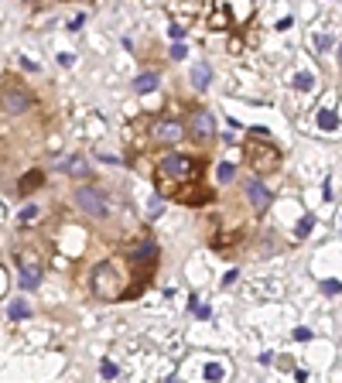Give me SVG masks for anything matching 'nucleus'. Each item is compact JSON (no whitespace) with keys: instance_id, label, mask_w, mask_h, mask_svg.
I'll return each instance as SVG.
<instances>
[{"instance_id":"obj_1","label":"nucleus","mask_w":342,"mask_h":383,"mask_svg":"<svg viewBox=\"0 0 342 383\" xmlns=\"http://www.w3.org/2000/svg\"><path fill=\"white\" fill-rule=\"evenodd\" d=\"M250 144H247V161H250V168L253 171H277V164H280V151L271 144V134L267 130H250Z\"/></svg>"},{"instance_id":"obj_2","label":"nucleus","mask_w":342,"mask_h":383,"mask_svg":"<svg viewBox=\"0 0 342 383\" xmlns=\"http://www.w3.org/2000/svg\"><path fill=\"white\" fill-rule=\"evenodd\" d=\"M157 178H161V181L188 185V181H195V178H199V164H195L192 157H185V154H171V157H164V161H161Z\"/></svg>"},{"instance_id":"obj_3","label":"nucleus","mask_w":342,"mask_h":383,"mask_svg":"<svg viewBox=\"0 0 342 383\" xmlns=\"http://www.w3.org/2000/svg\"><path fill=\"white\" fill-rule=\"evenodd\" d=\"M93 291L99 298H120L124 295V284H113V264H99L93 270Z\"/></svg>"},{"instance_id":"obj_4","label":"nucleus","mask_w":342,"mask_h":383,"mask_svg":"<svg viewBox=\"0 0 342 383\" xmlns=\"http://www.w3.org/2000/svg\"><path fill=\"white\" fill-rule=\"evenodd\" d=\"M185 137V127L178 120H154L151 123V141L154 144H178Z\"/></svg>"},{"instance_id":"obj_5","label":"nucleus","mask_w":342,"mask_h":383,"mask_svg":"<svg viewBox=\"0 0 342 383\" xmlns=\"http://www.w3.org/2000/svg\"><path fill=\"white\" fill-rule=\"evenodd\" d=\"M188 134H192L199 144H209V141H216V120H212V113H205V110H195V113H192V123H188Z\"/></svg>"},{"instance_id":"obj_6","label":"nucleus","mask_w":342,"mask_h":383,"mask_svg":"<svg viewBox=\"0 0 342 383\" xmlns=\"http://www.w3.org/2000/svg\"><path fill=\"white\" fill-rule=\"evenodd\" d=\"M75 202H79V209H82L86 216H93V219H103V216H106V199H103L99 192H93V188H79V192H75Z\"/></svg>"},{"instance_id":"obj_7","label":"nucleus","mask_w":342,"mask_h":383,"mask_svg":"<svg viewBox=\"0 0 342 383\" xmlns=\"http://www.w3.org/2000/svg\"><path fill=\"white\" fill-rule=\"evenodd\" d=\"M28 106H31V99H28L24 92H17V89H7V92H3V110H7V113H24Z\"/></svg>"},{"instance_id":"obj_8","label":"nucleus","mask_w":342,"mask_h":383,"mask_svg":"<svg viewBox=\"0 0 342 383\" xmlns=\"http://www.w3.org/2000/svg\"><path fill=\"white\" fill-rule=\"evenodd\" d=\"M247 195H250L253 209H267V206H271V192H267L260 181H247Z\"/></svg>"},{"instance_id":"obj_9","label":"nucleus","mask_w":342,"mask_h":383,"mask_svg":"<svg viewBox=\"0 0 342 383\" xmlns=\"http://www.w3.org/2000/svg\"><path fill=\"white\" fill-rule=\"evenodd\" d=\"M62 171H65V175H72V178H86L93 168H86V157H79V154H75V157H68L65 164H62Z\"/></svg>"},{"instance_id":"obj_10","label":"nucleus","mask_w":342,"mask_h":383,"mask_svg":"<svg viewBox=\"0 0 342 383\" xmlns=\"http://www.w3.org/2000/svg\"><path fill=\"white\" fill-rule=\"evenodd\" d=\"M157 82H161L157 72H144V76L134 79V89H137V92H154V89H157Z\"/></svg>"},{"instance_id":"obj_11","label":"nucleus","mask_w":342,"mask_h":383,"mask_svg":"<svg viewBox=\"0 0 342 383\" xmlns=\"http://www.w3.org/2000/svg\"><path fill=\"white\" fill-rule=\"evenodd\" d=\"M38 284H41V270H38V267H24V270H21V288H24V291H34Z\"/></svg>"},{"instance_id":"obj_12","label":"nucleus","mask_w":342,"mask_h":383,"mask_svg":"<svg viewBox=\"0 0 342 383\" xmlns=\"http://www.w3.org/2000/svg\"><path fill=\"white\" fill-rule=\"evenodd\" d=\"M209 79H212V69H209L205 62H199V65L192 69V86H195V89H205V86H209Z\"/></svg>"},{"instance_id":"obj_13","label":"nucleus","mask_w":342,"mask_h":383,"mask_svg":"<svg viewBox=\"0 0 342 383\" xmlns=\"http://www.w3.org/2000/svg\"><path fill=\"white\" fill-rule=\"evenodd\" d=\"M41 181H45V175H41V168H34V171H28V175L21 178V185H17V188H21V192L28 195V192H31V188H38Z\"/></svg>"},{"instance_id":"obj_14","label":"nucleus","mask_w":342,"mask_h":383,"mask_svg":"<svg viewBox=\"0 0 342 383\" xmlns=\"http://www.w3.org/2000/svg\"><path fill=\"white\" fill-rule=\"evenodd\" d=\"M154 257H157V246H154V243H151V246H137L134 253H130V260H134V264H147V260L154 264Z\"/></svg>"},{"instance_id":"obj_15","label":"nucleus","mask_w":342,"mask_h":383,"mask_svg":"<svg viewBox=\"0 0 342 383\" xmlns=\"http://www.w3.org/2000/svg\"><path fill=\"white\" fill-rule=\"evenodd\" d=\"M318 127H322V130H336V127H339V117H336L332 110H318Z\"/></svg>"},{"instance_id":"obj_16","label":"nucleus","mask_w":342,"mask_h":383,"mask_svg":"<svg viewBox=\"0 0 342 383\" xmlns=\"http://www.w3.org/2000/svg\"><path fill=\"white\" fill-rule=\"evenodd\" d=\"M28 315H31V308L24 305V301H14V305H10V318H14V322H21V318H28Z\"/></svg>"},{"instance_id":"obj_17","label":"nucleus","mask_w":342,"mask_h":383,"mask_svg":"<svg viewBox=\"0 0 342 383\" xmlns=\"http://www.w3.org/2000/svg\"><path fill=\"white\" fill-rule=\"evenodd\" d=\"M311 86H315V76H311V72H298V76H294V89H311Z\"/></svg>"},{"instance_id":"obj_18","label":"nucleus","mask_w":342,"mask_h":383,"mask_svg":"<svg viewBox=\"0 0 342 383\" xmlns=\"http://www.w3.org/2000/svg\"><path fill=\"white\" fill-rule=\"evenodd\" d=\"M205 380H222V366H219V363H209V366H205Z\"/></svg>"},{"instance_id":"obj_19","label":"nucleus","mask_w":342,"mask_h":383,"mask_svg":"<svg viewBox=\"0 0 342 383\" xmlns=\"http://www.w3.org/2000/svg\"><path fill=\"white\" fill-rule=\"evenodd\" d=\"M233 171H236L233 164H219V171H216V175H219V181H233Z\"/></svg>"},{"instance_id":"obj_20","label":"nucleus","mask_w":342,"mask_h":383,"mask_svg":"<svg viewBox=\"0 0 342 383\" xmlns=\"http://www.w3.org/2000/svg\"><path fill=\"white\" fill-rule=\"evenodd\" d=\"M322 291L325 295H342V284L339 281H322Z\"/></svg>"},{"instance_id":"obj_21","label":"nucleus","mask_w":342,"mask_h":383,"mask_svg":"<svg viewBox=\"0 0 342 383\" xmlns=\"http://www.w3.org/2000/svg\"><path fill=\"white\" fill-rule=\"evenodd\" d=\"M185 55H188V48H185L182 41H175V45H171V59L178 62V59H185Z\"/></svg>"},{"instance_id":"obj_22","label":"nucleus","mask_w":342,"mask_h":383,"mask_svg":"<svg viewBox=\"0 0 342 383\" xmlns=\"http://www.w3.org/2000/svg\"><path fill=\"white\" fill-rule=\"evenodd\" d=\"M311 223H315V219H311V216H305V219L298 223V236H308V233H311Z\"/></svg>"},{"instance_id":"obj_23","label":"nucleus","mask_w":342,"mask_h":383,"mask_svg":"<svg viewBox=\"0 0 342 383\" xmlns=\"http://www.w3.org/2000/svg\"><path fill=\"white\" fill-rule=\"evenodd\" d=\"M294 339H298V342H308V339H311V328H305V325L294 328Z\"/></svg>"},{"instance_id":"obj_24","label":"nucleus","mask_w":342,"mask_h":383,"mask_svg":"<svg viewBox=\"0 0 342 383\" xmlns=\"http://www.w3.org/2000/svg\"><path fill=\"white\" fill-rule=\"evenodd\" d=\"M192 305H195L192 311H195L199 318H209V315H212V308H209V305H199V301H192Z\"/></svg>"},{"instance_id":"obj_25","label":"nucleus","mask_w":342,"mask_h":383,"mask_svg":"<svg viewBox=\"0 0 342 383\" xmlns=\"http://www.w3.org/2000/svg\"><path fill=\"white\" fill-rule=\"evenodd\" d=\"M34 216H38V209H34V206H28V209H24V212H21V219H24V223H31V219H34Z\"/></svg>"},{"instance_id":"obj_26","label":"nucleus","mask_w":342,"mask_h":383,"mask_svg":"<svg viewBox=\"0 0 342 383\" xmlns=\"http://www.w3.org/2000/svg\"><path fill=\"white\" fill-rule=\"evenodd\" d=\"M103 377L113 380V377H117V366H113V363H103Z\"/></svg>"},{"instance_id":"obj_27","label":"nucleus","mask_w":342,"mask_h":383,"mask_svg":"<svg viewBox=\"0 0 342 383\" xmlns=\"http://www.w3.org/2000/svg\"><path fill=\"white\" fill-rule=\"evenodd\" d=\"M72 62H75V55H68V52H62V55H59V65H65V69H68Z\"/></svg>"},{"instance_id":"obj_28","label":"nucleus","mask_w":342,"mask_h":383,"mask_svg":"<svg viewBox=\"0 0 342 383\" xmlns=\"http://www.w3.org/2000/svg\"><path fill=\"white\" fill-rule=\"evenodd\" d=\"M339 59H342V45H339Z\"/></svg>"}]
</instances>
